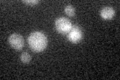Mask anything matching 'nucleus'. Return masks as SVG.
I'll return each instance as SVG.
<instances>
[{"label": "nucleus", "instance_id": "f257e3e1", "mask_svg": "<svg viewBox=\"0 0 120 80\" xmlns=\"http://www.w3.org/2000/svg\"><path fill=\"white\" fill-rule=\"evenodd\" d=\"M47 37L41 31H33L28 36V45L34 52H41L47 47Z\"/></svg>", "mask_w": 120, "mask_h": 80}, {"label": "nucleus", "instance_id": "f03ea898", "mask_svg": "<svg viewBox=\"0 0 120 80\" xmlns=\"http://www.w3.org/2000/svg\"><path fill=\"white\" fill-rule=\"evenodd\" d=\"M55 28L56 30L61 33V34H66L70 31V29L72 28V23L71 21L69 20L68 18H65V17H59L55 20Z\"/></svg>", "mask_w": 120, "mask_h": 80}, {"label": "nucleus", "instance_id": "7ed1b4c3", "mask_svg": "<svg viewBox=\"0 0 120 80\" xmlns=\"http://www.w3.org/2000/svg\"><path fill=\"white\" fill-rule=\"evenodd\" d=\"M8 42L10 44V46L16 49V50H20L24 46V39L20 34L13 33L8 37Z\"/></svg>", "mask_w": 120, "mask_h": 80}, {"label": "nucleus", "instance_id": "20e7f679", "mask_svg": "<svg viewBox=\"0 0 120 80\" xmlns=\"http://www.w3.org/2000/svg\"><path fill=\"white\" fill-rule=\"evenodd\" d=\"M82 37H83V33H82L81 28L78 27V26H72L70 31L67 33V38H68V40L72 43L80 42Z\"/></svg>", "mask_w": 120, "mask_h": 80}, {"label": "nucleus", "instance_id": "39448f33", "mask_svg": "<svg viewBox=\"0 0 120 80\" xmlns=\"http://www.w3.org/2000/svg\"><path fill=\"white\" fill-rule=\"evenodd\" d=\"M114 15H115V10L113 7H111V6H105L100 10V16L102 17L104 20L112 19Z\"/></svg>", "mask_w": 120, "mask_h": 80}, {"label": "nucleus", "instance_id": "423d86ee", "mask_svg": "<svg viewBox=\"0 0 120 80\" xmlns=\"http://www.w3.org/2000/svg\"><path fill=\"white\" fill-rule=\"evenodd\" d=\"M20 60L22 63H29L30 60H31V56H30V54L28 52H22L21 55H20Z\"/></svg>", "mask_w": 120, "mask_h": 80}, {"label": "nucleus", "instance_id": "0eeeda50", "mask_svg": "<svg viewBox=\"0 0 120 80\" xmlns=\"http://www.w3.org/2000/svg\"><path fill=\"white\" fill-rule=\"evenodd\" d=\"M65 13L68 15V16H71V17H73L74 15H75V8L71 5V4H68V5H66L65 6Z\"/></svg>", "mask_w": 120, "mask_h": 80}, {"label": "nucleus", "instance_id": "6e6552de", "mask_svg": "<svg viewBox=\"0 0 120 80\" xmlns=\"http://www.w3.org/2000/svg\"><path fill=\"white\" fill-rule=\"evenodd\" d=\"M23 3L28 5H36L39 3V0H23Z\"/></svg>", "mask_w": 120, "mask_h": 80}]
</instances>
